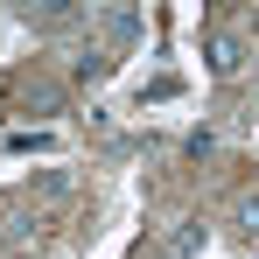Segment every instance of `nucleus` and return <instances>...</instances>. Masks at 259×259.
<instances>
[{
	"label": "nucleus",
	"instance_id": "f257e3e1",
	"mask_svg": "<svg viewBox=\"0 0 259 259\" xmlns=\"http://www.w3.org/2000/svg\"><path fill=\"white\" fill-rule=\"evenodd\" d=\"M238 63H245V42L238 35H210V70L217 77H238Z\"/></svg>",
	"mask_w": 259,
	"mask_h": 259
},
{
	"label": "nucleus",
	"instance_id": "f03ea898",
	"mask_svg": "<svg viewBox=\"0 0 259 259\" xmlns=\"http://www.w3.org/2000/svg\"><path fill=\"white\" fill-rule=\"evenodd\" d=\"M105 35H112L119 49H133L140 42V14H133V7H112V14H105Z\"/></svg>",
	"mask_w": 259,
	"mask_h": 259
},
{
	"label": "nucleus",
	"instance_id": "7ed1b4c3",
	"mask_svg": "<svg viewBox=\"0 0 259 259\" xmlns=\"http://www.w3.org/2000/svg\"><path fill=\"white\" fill-rule=\"evenodd\" d=\"M168 245H175V259H189L196 245H203V231H196V224H175V238H168Z\"/></svg>",
	"mask_w": 259,
	"mask_h": 259
},
{
	"label": "nucleus",
	"instance_id": "20e7f679",
	"mask_svg": "<svg viewBox=\"0 0 259 259\" xmlns=\"http://www.w3.org/2000/svg\"><path fill=\"white\" fill-rule=\"evenodd\" d=\"M231 217H238V231H259V196H238Z\"/></svg>",
	"mask_w": 259,
	"mask_h": 259
},
{
	"label": "nucleus",
	"instance_id": "39448f33",
	"mask_svg": "<svg viewBox=\"0 0 259 259\" xmlns=\"http://www.w3.org/2000/svg\"><path fill=\"white\" fill-rule=\"evenodd\" d=\"M210 147H217V133H210V126H203V133H189V140H182V154H189V161H203Z\"/></svg>",
	"mask_w": 259,
	"mask_h": 259
}]
</instances>
